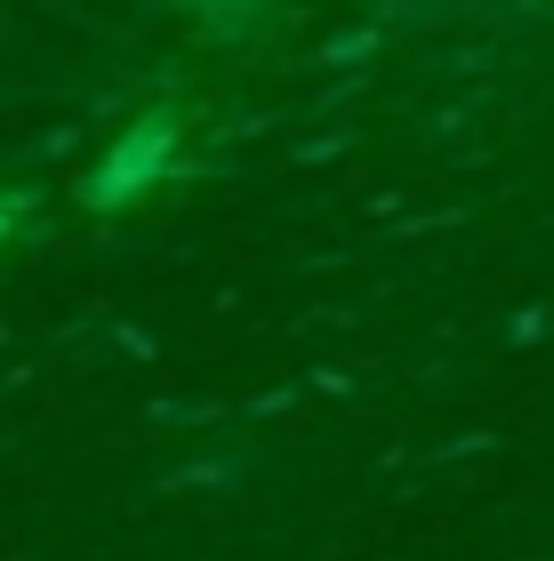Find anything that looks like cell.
<instances>
[{
  "label": "cell",
  "instance_id": "7a4b0ae2",
  "mask_svg": "<svg viewBox=\"0 0 554 561\" xmlns=\"http://www.w3.org/2000/svg\"><path fill=\"white\" fill-rule=\"evenodd\" d=\"M0 225H9V209H0Z\"/></svg>",
  "mask_w": 554,
  "mask_h": 561
},
{
  "label": "cell",
  "instance_id": "6da1fadb",
  "mask_svg": "<svg viewBox=\"0 0 554 561\" xmlns=\"http://www.w3.org/2000/svg\"><path fill=\"white\" fill-rule=\"evenodd\" d=\"M169 145H178V121H169V113L137 121V129H129V137L113 145V161H105V169L89 176V201H129V193L145 185V176H154V169L169 161Z\"/></svg>",
  "mask_w": 554,
  "mask_h": 561
}]
</instances>
